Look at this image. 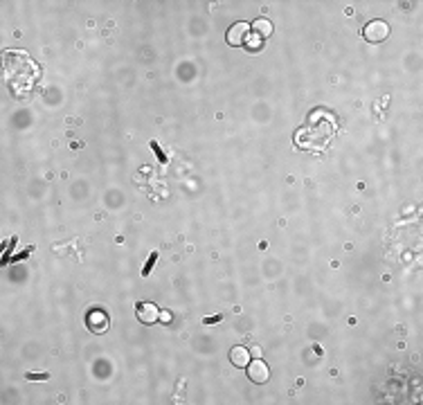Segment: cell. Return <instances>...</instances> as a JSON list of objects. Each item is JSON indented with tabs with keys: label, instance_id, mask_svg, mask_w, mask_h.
Here are the masks:
<instances>
[{
	"label": "cell",
	"instance_id": "cell-1",
	"mask_svg": "<svg viewBox=\"0 0 423 405\" xmlns=\"http://www.w3.org/2000/svg\"><path fill=\"white\" fill-rule=\"evenodd\" d=\"M363 36L367 43H383L389 36V25L380 18H374L363 27Z\"/></svg>",
	"mask_w": 423,
	"mask_h": 405
},
{
	"label": "cell",
	"instance_id": "cell-2",
	"mask_svg": "<svg viewBox=\"0 0 423 405\" xmlns=\"http://www.w3.org/2000/svg\"><path fill=\"white\" fill-rule=\"evenodd\" d=\"M248 36H250V27H248V23L239 20V23H234L232 27L227 29L225 41H227V45H232V48H239V45H243L245 41H248Z\"/></svg>",
	"mask_w": 423,
	"mask_h": 405
},
{
	"label": "cell",
	"instance_id": "cell-3",
	"mask_svg": "<svg viewBox=\"0 0 423 405\" xmlns=\"http://www.w3.org/2000/svg\"><path fill=\"white\" fill-rule=\"evenodd\" d=\"M135 315L142 324H155L160 320V309L151 302H140L135 304Z\"/></svg>",
	"mask_w": 423,
	"mask_h": 405
},
{
	"label": "cell",
	"instance_id": "cell-4",
	"mask_svg": "<svg viewBox=\"0 0 423 405\" xmlns=\"http://www.w3.org/2000/svg\"><path fill=\"white\" fill-rule=\"evenodd\" d=\"M248 378L257 385H264L266 381L270 378V369L264 360H250L248 362Z\"/></svg>",
	"mask_w": 423,
	"mask_h": 405
},
{
	"label": "cell",
	"instance_id": "cell-5",
	"mask_svg": "<svg viewBox=\"0 0 423 405\" xmlns=\"http://www.w3.org/2000/svg\"><path fill=\"white\" fill-rule=\"evenodd\" d=\"M86 324L92 333H106L108 331V318L104 311H90L86 318Z\"/></svg>",
	"mask_w": 423,
	"mask_h": 405
},
{
	"label": "cell",
	"instance_id": "cell-6",
	"mask_svg": "<svg viewBox=\"0 0 423 405\" xmlns=\"http://www.w3.org/2000/svg\"><path fill=\"white\" fill-rule=\"evenodd\" d=\"M230 362H232L234 367H239V369H243V367H248V362H250V351H248V347H232L230 349Z\"/></svg>",
	"mask_w": 423,
	"mask_h": 405
},
{
	"label": "cell",
	"instance_id": "cell-7",
	"mask_svg": "<svg viewBox=\"0 0 423 405\" xmlns=\"http://www.w3.org/2000/svg\"><path fill=\"white\" fill-rule=\"evenodd\" d=\"M252 29H254V34H257L259 39H268V36L273 34V23H270L268 18H259V20H254V23H252Z\"/></svg>",
	"mask_w": 423,
	"mask_h": 405
},
{
	"label": "cell",
	"instance_id": "cell-8",
	"mask_svg": "<svg viewBox=\"0 0 423 405\" xmlns=\"http://www.w3.org/2000/svg\"><path fill=\"white\" fill-rule=\"evenodd\" d=\"M158 261V252H151V257H149V261H147V266H144V270H142V275L147 277V275L151 273V268H153V263Z\"/></svg>",
	"mask_w": 423,
	"mask_h": 405
},
{
	"label": "cell",
	"instance_id": "cell-9",
	"mask_svg": "<svg viewBox=\"0 0 423 405\" xmlns=\"http://www.w3.org/2000/svg\"><path fill=\"white\" fill-rule=\"evenodd\" d=\"M151 149H153V151H155V155H158V158H160V162H167V155L162 153V149L158 147V142H151Z\"/></svg>",
	"mask_w": 423,
	"mask_h": 405
},
{
	"label": "cell",
	"instance_id": "cell-10",
	"mask_svg": "<svg viewBox=\"0 0 423 405\" xmlns=\"http://www.w3.org/2000/svg\"><path fill=\"white\" fill-rule=\"evenodd\" d=\"M248 45H250V48H252V50H259V45H261V39H259L257 34H254V36H248Z\"/></svg>",
	"mask_w": 423,
	"mask_h": 405
},
{
	"label": "cell",
	"instance_id": "cell-11",
	"mask_svg": "<svg viewBox=\"0 0 423 405\" xmlns=\"http://www.w3.org/2000/svg\"><path fill=\"white\" fill-rule=\"evenodd\" d=\"M48 374H27V381H48Z\"/></svg>",
	"mask_w": 423,
	"mask_h": 405
},
{
	"label": "cell",
	"instance_id": "cell-12",
	"mask_svg": "<svg viewBox=\"0 0 423 405\" xmlns=\"http://www.w3.org/2000/svg\"><path fill=\"white\" fill-rule=\"evenodd\" d=\"M203 322H205V324H216V322H221V315H214V318H205Z\"/></svg>",
	"mask_w": 423,
	"mask_h": 405
},
{
	"label": "cell",
	"instance_id": "cell-13",
	"mask_svg": "<svg viewBox=\"0 0 423 405\" xmlns=\"http://www.w3.org/2000/svg\"><path fill=\"white\" fill-rule=\"evenodd\" d=\"M160 320H162V322H169V320H171V315L167 313V311H160Z\"/></svg>",
	"mask_w": 423,
	"mask_h": 405
}]
</instances>
